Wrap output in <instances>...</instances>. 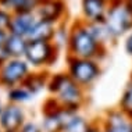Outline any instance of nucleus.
<instances>
[{
    "instance_id": "c85d7f7f",
    "label": "nucleus",
    "mask_w": 132,
    "mask_h": 132,
    "mask_svg": "<svg viewBox=\"0 0 132 132\" xmlns=\"http://www.w3.org/2000/svg\"><path fill=\"white\" fill-rule=\"evenodd\" d=\"M0 129H2V128H0ZM0 132H3V131H0Z\"/></svg>"
},
{
    "instance_id": "6ab92c4d",
    "label": "nucleus",
    "mask_w": 132,
    "mask_h": 132,
    "mask_svg": "<svg viewBox=\"0 0 132 132\" xmlns=\"http://www.w3.org/2000/svg\"><path fill=\"white\" fill-rule=\"evenodd\" d=\"M120 106H121V111L132 120V82L127 85L125 90L122 93V97H121Z\"/></svg>"
},
{
    "instance_id": "6e6552de",
    "label": "nucleus",
    "mask_w": 132,
    "mask_h": 132,
    "mask_svg": "<svg viewBox=\"0 0 132 132\" xmlns=\"http://www.w3.org/2000/svg\"><path fill=\"white\" fill-rule=\"evenodd\" d=\"M39 20L36 13H25V14H13L11 21L9 25V34L18 35V36L27 38L28 34L31 32L32 27Z\"/></svg>"
},
{
    "instance_id": "7ed1b4c3",
    "label": "nucleus",
    "mask_w": 132,
    "mask_h": 132,
    "mask_svg": "<svg viewBox=\"0 0 132 132\" xmlns=\"http://www.w3.org/2000/svg\"><path fill=\"white\" fill-rule=\"evenodd\" d=\"M104 24L114 38L132 28V10L127 2H114L107 10Z\"/></svg>"
},
{
    "instance_id": "412c9836",
    "label": "nucleus",
    "mask_w": 132,
    "mask_h": 132,
    "mask_svg": "<svg viewBox=\"0 0 132 132\" xmlns=\"http://www.w3.org/2000/svg\"><path fill=\"white\" fill-rule=\"evenodd\" d=\"M9 38V31L6 29H0V54H4V46ZM6 56V54H4ZM7 57V56H6Z\"/></svg>"
},
{
    "instance_id": "20e7f679",
    "label": "nucleus",
    "mask_w": 132,
    "mask_h": 132,
    "mask_svg": "<svg viewBox=\"0 0 132 132\" xmlns=\"http://www.w3.org/2000/svg\"><path fill=\"white\" fill-rule=\"evenodd\" d=\"M100 74L99 65L90 59H72L70 60L68 75L81 86L90 85Z\"/></svg>"
},
{
    "instance_id": "9b49d317",
    "label": "nucleus",
    "mask_w": 132,
    "mask_h": 132,
    "mask_svg": "<svg viewBox=\"0 0 132 132\" xmlns=\"http://www.w3.org/2000/svg\"><path fill=\"white\" fill-rule=\"evenodd\" d=\"M40 0H0V9L11 14L36 13Z\"/></svg>"
},
{
    "instance_id": "f257e3e1",
    "label": "nucleus",
    "mask_w": 132,
    "mask_h": 132,
    "mask_svg": "<svg viewBox=\"0 0 132 132\" xmlns=\"http://www.w3.org/2000/svg\"><path fill=\"white\" fill-rule=\"evenodd\" d=\"M50 93L56 96V100L60 106L70 110H77V107L84 100L81 85H78L70 75L65 74H56L47 82Z\"/></svg>"
},
{
    "instance_id": "b1692460",
    "label": "nucleus",
    "mask_w": 132,
    "mask_h": 132,
    "mask_svg": "<svg viewBox=\"0 0 132 132\" xmlns=\"http://www.w3.org/2000/svg\"><path fill=\"white\" fill-rule=\"evenodd\" d=\"M88 132H103V129H100V128H97V127H89Z\"/></svg>"
},
{
    "instance_id": "0eeeda50",
    "label": "nucleus",
    "mask_w": 132,
    "mask_h": 132,
    "mask_svg": "<svg viewBox=\"0 0 132 132\" xmlns=\"http://www.w3.org/2000/svg\"><path fill=\"white\" fill-rule=\"evenodd\" d=\"M25 124V113L18 104L10 103L0 114V128L3 132H18Z\"/></svg>"
},
{
    "instance_id": "dca6fc26",
    "label": "nucleus",
    "mask_w": 132,
    "mask_h": 132,
    "mask_svg": "<svg viewBox=\"0 0 132 132\" xmlns=\"http://www.w3.org/2000/svg\"><path fill=\"white\" fill-rule=\"evenodd\" d=\"M88 27L90 32L93 34V36L96 38V40L99 42L102 46L107 43L110 39H113L114 36L111 35V32L109 31V28L106 27L104 21L103 22H88Z\"/></svg>"
},
{
    "instance_id": "a878e982",
    "label": "nucleus",
    "mask_w": 132,
    "mask_h": 132,
    "mask_svg": "<svg viewBox=\"0 0 132 132\" xmlns=\"http://www.w3.org/2000/svg\"><path fill=\"white\" fill-rule=\"evenodd\" d=\"M127 3H128V6H129L131 10H132V0H127Z\"/></svg>"
},
{
    "instance_id": "2eb2a0df",
    "label": "nucleus",
    "mask_w": 132,
    "mask_h": 132,
    "mask_svg": "<svg viewBox=\"0 0 132 132\" xmlns=\"http://www.w3.org/2000/svg\"><path fill=\"white\" fill-rule=\"evenodd\" d=\"M88 129L89 124L86 122V120L81 116H77V113H74L64 124L61 132H88Z\"/></svg>"
},
{
    "instance_id": "5701e85b",
    "label": "nucleus",
    "mask_w": 132,
    "mask_h": 132,
    "mask_svg": "<svg viewBox=\"0 0 132 132\" xmlns=\"http://www.w3.org/2000/svg\"><path fill=\"white\" fill-rule=\"evenodd\" d=\"M125 49H127V52L129 53V54H132V34H131L127 38V42H125Z\"/></svg>"
},
{
    "instance_id": "cd10ccee",
    "label": "nucleus",
    "mask_w": 132,
    "mask_h": 132,
    "mask_svg": "<svg viewBox=\"0 0 132 132\" xmlns=\"http://www.w3.org/2000/svg\"><path fill=\"white\" fill-rule=\"evenodd\" d=\"M114 2H125V0H114Z\"/></svg>"
},
{
    "instance_id": "f3484780",
    "label": "nucleus",
    "mask_w": 132,
    "mask_h": 132,
    "mask_svg": "<svg viewBox=\"0 0 132 132\" xmlns=\"http://www.w3.org/2000/svg\"><path fill=\"white\" fill-rule=\"evenodd\" d=\"M46 84V77L45 74H28V77L24 79V82L21 85L25 86L31 93L40 90Z\"/></svg>"
},
{
    "instance_id": "9d476101",
    "label": "nucleus",
    "mask_w": 132,
    "mask_h": 132,
    "mask_svg": "<svg viewBox=\"0 0 132 132\" xmlns=\"http://www.w3.org/2000/svg\"><path fill=\"white\" fill-rule=\"evenodd\" d=\"M107 10V0H82V11L89 22H103Z\"/></svg>"
},
{
    "instance_id": "f03ea898",
    "label": "nucleus",
    "mask_w": 132,
    "mask_h": 132,
    "mask_svg": "<svg viewBox=\"0 0 132 132\" xmlns=\"http://www.w3.org/2000/svg\"><path fill=\"white\" fill-rule=\"evenodd\" d=\"M68 47L75 59H90L99 54L102 45L96 40L88 24H78L72 28L68 38Z\"/></svg>"
},
{
    "instance_id": "4be33fe9",
    "label": "nucleus",
    "mask_w": 132,
    "mask_h": 132,
    "mask_svg": "<svg viewBox=\"0 0 132 132\" xmlns=\"http://www.w3.org/2000/svg\"><path fill=\"white\" fill-rule=\"evenodd\" d=\"M18 132H42V131H40V128H39L36 124H34V122H25Z\"/></svg>"
},
{
    "instance_id": "39448f33",
    "label": "nucleus",
    "mask_w": 132,
    "mask_h": 132,
    "mask_svg": "<svg viewBox=\"0 0 132 132\" xmlns=\"http://www.w3.org/2000/svg\"><path fill=\"white\" fill-rule=\"evenodd\" d=\"M29 74V64L25 59H7L0 68V85L14 88L17 84H22Z\"/></svg>"
},
{
    "instance_id": "393cba45",
    "label": "nucleus",
    "mask_w": 132,
    "mask_h": 132,
    "mask_svg": "<svg viewBox=\"0 0 132 132\" xmlns=\"http://www.w3.org/2000/svg\"><path fill=\"white\" fill-rule=\"evenodd\" d=\"M6 60H7V57L4 54H0V68L3 67V64L6 63Z\"/></svg>"
},
{
    "instance_id": "423d86ee",
    "label": "nucleus",
    "mask_w": 132,
    "mask_h": 132,
    "mask_svg": "<svg viewBox=\"0 0 132 132\" xmlns=\"http://www.w3.org/2000/svg\"><path fill=\"white\" fill-rule=\"evenodd\" d=\"M56 56V47L52 40H28L24 59L34 67L49 65Z\"/></svg>"
},
{
    "instance_id": "aec40b11",
    "label": "nucleus",
    "mask_w": 132,
    "mask_h": 132,
    "mask_svg": "<svg viewBox=\"0 0 132 132\" xmlns=\"http://www.w3.org/2000/svg\"><path fill=\"white\" fill-rule=\"evenodd\" d=\"M11 13L6 11V10L0 9V29H9L10 21H11Z\"/></svg>"
},
{
    "instance_id": "a211bd4d",
    "label": "nucleus",
    "mask_w": 132,
    "mask_h": 132,
    "mask_svg": "<svg viewBox=\"0 0 132 132\" xmlns=\"http://www.w3.org/2000/svg\"><path fill=\"white\" fill-rule=\"evenodd\" d=\"M32 93L25 86H14L9 90V100L14 103V104H17V103H22V102H27L31 99Z\"/></svg>"
},
{
    "instance_id": "bb28decb",
    "label": "nucleus",
    "mask_w": 132,
    "mask_h": 132,
    "mask_svg": "<svg viewBox=\"0 0 132 132\" xmlns=\"http://www.w3.org/2000/svg\"><path fill=\"white\" fill-rule=\"evenodd\" d=\"M2 110H3V107H2V104H0V114H2Z\"/></svg>"
},
{
    "instance_id": "4468645a",
    "label": "nucleus",
    "mask_w": 132,
    "mask_h": 132,
    "mask_svg": "<svg viewBox=\"0 0 132 132\" xmlns=\"http://www.w3.org/2000/svg\"><path fill=\"white\" fill-rule=\"evenodd\" d=\"M54 34H56L54 24L39 18L35 22V25L32 27V29L28 34L27 39L28 40H52Z\"/></svg>"
},
{
    "instance_id": "ddd939ff",
    "label": "nucleus",
    "mask_w": 132,
    "mask_h": 132,
    "mask_svg": "<svg viewBox=\"0 0 132 132\" xmlns=\"http://www.w3.org/2000/svg\"><path fill=\"white\" fill-rule=\"evenodd\" d=\"M28 46V39L18 35L9 34L6 46H4V54L7 59H22L25 56V50Z\"/></svg>"
},
{
    "instance_id": "f8f14e48",
    "label": "nucleus",
    "mask_w": 132,
    "mask_h": 132,
    "mask_svg": "<svg viewBox=\"0 0 132 132\" xmlns=\"http://www.w3.org/2000/svg\"><path fill=\"white\" fill-rule=\"evenodd\" d=\"M63 11H64L63 2H60V0H49V2H45L39 6V9L36 10V15L40 20L54 24L61 17Z\"/></svg>"
},
{
    "instance_id": "1a4fd4ad",
    "label": "nucleus",
    "mask_w": 132,
    "mask_h": 132,
    "mask_svg": "<svg viewBox=\"0 0 132 132\" xmlns=\"http://www.w3.org/2000/svg\"><path fill=\"white\" fill-rule=\"evenodd\" d=\"M103 132H132V120L122 111H111L107 114Z\"/></svg>"
}]
</instances>
